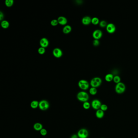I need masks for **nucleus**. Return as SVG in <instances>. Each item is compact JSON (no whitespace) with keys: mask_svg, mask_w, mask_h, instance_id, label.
I'll use <instances>...</instances> for the list:
<instances>
[{"mask_svg":"<svg viewBox=\"0 0 138 138\" xmlns=\"http://www.w3.org/2000/svg\"><path fill=\"white\" fill-rule=\"evenodd\" d=\"M96 115L97 118L99 119L102 118L104 115V113L103 111H102L101 109H98L97 111H96Z\"/></svg>","mask_w":138,"mask_h":138,"instance_id":"2eb2a0df","label":"nucleus"},{"mask_svg":"<svg viewBox=\"0 0 138 138\" xmlns=\"http://www.w3.org/2000/svg\"><path fill=\"white\" fill-rule=\"evenodd\" d=\"M102 83V80L101 78L95 77L92 79L90 81V85L92 87L97 88L100 86Z\"/></svg>","mask_w":138,"mask_h":138,"instance_id":"f03ea898","label":"nucleus"},{"mask_svg":"<svg viewBox=\"0 0 138 138\" xmlns=\"http://www.w3.org/2000/svg\"><path fill=\"white\" fill-rule=\"evenodd\" d=\"M83 106L84 109H89L90 107V105L89 103V102H88L87 101V102H84Z\"/></svg>","mask_w":138,"mask_h":138,"instance_id":"393cba45","label":"nucleus"},{"mask_svg":"<svg viewBox=\"0 0 138 138\" xmlns=\"http://www.w3.org/2000/svg\"><path fill=\"white\" fill-rule=\"evenodd\" d=\"M91 21L92 19L89 16H85L82 19V23L85 25L89 24L91 23Z\"/></svg>","mask_w":138,"mask_h":138,"instance_id":"f8f14e48","label":"nucleus"},{"mask_svg":"<svg viewBox=\"0 0 138 138\" xmlns=\"http://www.w3.org/2000/svg\"><path fill=\"white\" fill-rule=\"evenodd\" d=\"M101 101L95 99L92 101V106L93 109L95 110H98L101 108Z\"/></svg>","mask_w":138,"mask_h":138,"instance_id":"1a4fd4ad","label":"nucleus"},{"mask_svg":"<svg viewBox=\"0 0 138 138\" xmlns=\"http://www.w3.org/2000/svg\"><path fill=\"white\" fill-rule=\"evenodd\" d=\"M33 128L36 131H40L43 128V126L42 124L40 123H36L34 124Z\"/></svg>","mask_w":138,"mask_h":138,"instance_id":"4468645a","label":"nucleus"},{"mask_svg":"<svg viewBox=\"0 0 138 138\" xmlns=\"http://www.w3.org/2000/svg\"></svg>","mask_w":138,"mask_h":138,"instance_id":"473e14b6","label":"nucleus"},{"mask_svg":"<svg viewBox=\"0 0 138 138\" xmlns=\"http://www.w3.org/2000/svg\"><path fill=\"white\" fill-rule=\"evenodd\" d=\"M114 76L112 74H107L105 76V80L107 82H111L113 80Z\"/></svg>","mask_w":138,"mask_h":138,"instance_id":"f3484780","label":"nucleus"},{"mask_svg":"<svg viewBox=\"0 0 138 138\" xmlns=\"http://www.w3.org/2000/svg\"><path fill=\"white\" fill-rule=\"evenodd\" d=\"M38 52L39 54H43L45 52V48L41 47L40 48H39Z\"/></svg>","mask_w":138,"mask_h":138,"instance_id":"a878e982","label":"nucleus"},{"mask_svg":"<svg viewBox=\"0 0 138 138\" xmlns=\"http://www.w3.org/2000/svg\"><path fill=\"white\" fill-rule=\"evenodd\" d=\"M89 92L91 95H94L96 94L97 92V90L96 88L92 87L89 89Z\"/></svg>","mask_w":138,"mask_h":138,"instance_id":"4be33fe9","label":"nucleus"},{"mask_svg":"<svg viewBox=\"0 0 138 138\" xmlns=\"http://www.w3.org/2000/svg\"><path fill=\"white\" fill-rule=\"evenodd\" d=\"M107 109H108V107L107 106V105H106L105 104H102L101 106V109L103 111H106Z\"/></svg>","mask_w":138,"mask_h":138,"instance_id":"c85d7f7f","label":"nucleus"},{"mask_svg":"<svg viewBox=\"0 0 138 138\" xmlns=\"http://www.w3.org/2000/svg\"><path fill=\"white\" fill-rule=\"evenodd\" d=\"M39 102L37 101H33L30 103V106L32 109H35L39 107Z\"/></svg>","mask_w":138,"mask_h":138,"instance_id":"a211bd4d","label":"nucleus"},{"mask_svg":"<svg viewBox=\"0 0 138 138\" xmlns=\"http://www.w3.org/2000/svg\"><path fill=\"white\" fill-rule=\"evenodd\" d=\"M79 137L78 136L77 134H74L73 135H72L71 137V138H78Z\"/></svg>","mask_w":138,"mask_h":138,"instance_id":"2f4dec72","label":"nucleus"},{"mask_svg":"<svg viewBox=\"0 0 138 138\" xmlns=\"http://www.w3.org/2000/svg\"><path fill=\"white\" fill-rule=\"evenodd\" d=\"M40 132L41 134L43 136H45L47 134V131L44 128H43L40 131Z\"/></svg>","mask_w":138,"mask_h":138,"instance_id":"bb28decb","label":"nucleus"},{"mask_svg":"<svg viewBox=\"0 0 138 138\" xmlns=\"http://www.w3.org/2000/svg\"><path fill=\"white\" fill-rule=\"evenodd\" d=\"M78 84L79 88L84 90H85L88 89L89 87V83L87 81L84 80V79H82L79 81Z\"/></svg>","mask_w":138,"mask_h":138,"instance_id":"39448f33","label":"nucleus"},{"mask_svg":"<svg viewBox=\"0 0 138 138\" xmlns=\"http://www.w3.org/2000/svg\"><path fill=\"white\" fill-rule=\"evenodd\" d=\"M91 23L93 25H97L99 24L100 21L99 19L98 18V17H93L92 19V21Z\"/></svg>","mask_w":138,"mask_h":138,"instance_id":"aec40b11","label":"nucleus"},{"mask_svg":"<svg viewBox=\"0 0 138 138\" xmlns=\"http://www.w3.org/2000/svg\"><path fill=\"white\" fill-rule=\"evenodd\" d=\"M72 28L70 25H66L63 28V32L65 34H68L71 32Z\"/></svg>","mask_w":138,"mask_h":138,"instance_id":"dca6fc26","label":"nucleus"},{"mask_svg":"<svg viewBox=\"0 0 138 138\" xmlns=\"http://www.w3.org/2000/svg\"><path fill=\"white\" fill-rule=\"evenodd\" d=\"M49 107V104L48 101L43 100L39 102V107L42 111H45L48 109Z\"/></svg>","mask_w":138,"mask_h":138,"instance_id":"20e7f679","label":"nucleus"},{"mask_svg":"<svg viewBox=\"0 0 138 138\" xmlns=\"http://www.w3.org/2000/svg\"><path fill=\"white\" fill-rule=\"evenodd\" d=\"M14 1L13 0H6L5 1V4L7 7H11L13 4Z\"/></svg>","mask_w":138,"mask_h":138,"instance_id":"412c9836","label":"nucleus"},{"mask_svg":"<svg viewBox=\"0 0 138 138\" xmlns=\"http://www.w3.org/2000/svg\"><path fill=\"white\" fill-rule=\"evenodd\" d=\"M114 82L116 84H118L121 81V78L118 75H116L114 77V79H113Z\"/></svg>","mask_w":138,"mask_h":138,"instance_id":"5701e85b","label":"nucleus"},{"mask_svg":"<svg viewBox=\"0 0 138 138\" xmlns=\"http://www.w3.org/2000/svg\"><path fill=\"white\" fill-rule=\"evenodd\" d=\"M53 56L57 58H59L62 56V52L59 48H56L53 51Z\"/></svg>","mask_w":138,"mask_h":138,"instance_id":"9d476101","label":"nucleus"},{"mask_svg":"<svg viewBox=\"0 0 138 138\" xmlns=\"http://www.w3.org/2000/svg\"><path fill=\"white\" fill-rule=\"evenodd\" d=\"M102 32L99 29L94 30L92 34V36L94 39L99 40L102 37Z\"/></svg>","mask_w":138,"mask_h":138,"instance_id":"0eeeda50","label":"nucleus"},{"mask_svg":"<svg viewBox=\"0 0 138 138\" xmlns=\"http://www.w3.org/2000/svg\"><path fill=\"white\" fill-rule=\"evenodd\" d=\"M58 24V20H55V19L53 20L51 22V24L52 25V26H57Z\"/></svg>","mask_w":138,"mask_h":138,"instance_id":"cd10ccee","label":"nucleus"},{"mask_svg":"<svg viewBox=\"0 0 138 138\" xmlns=\"http://www.w3.org/2000/svg\"><path fill=\"white\" fill-rule=\"evenodd\" d=\"M93 44L94 46H98L100 44V42L99 40L94 39L93 42Z\"/></svg>","mask_w":138,"mask_h":138,"instance_id":"c756f323","label":"nucleus"},{"mask_svg":"<svg viewBox=\"0 0 138 138\" xmlns=\"http://www.w3.org/2000/svg\"><path fill=\"white\" fill-rule=\"evenodd\" d=\"M49 41L46 38H43L40 41V44L41 46L43 48H46L49 45Z\"/></svg>","mask_w":138,"mask_h":138,"instance_id":"9b49d317","label":"nucleus"},{"mask_svg":"<svg viewBox=\"0 0 138 138\" xmlns=\"http://www.w3.org/2000/svg\"><path fill=\"white\" fill-rule=\"evenodd\" d=\"M108 24H107V22L105 20H102L100 22L99 25L101 28L106 27V26Z\"/></svg>","mask_w":138,"mask_h":138,"instance_id":"b1692460","label":"nucleus"},{"mask_svg":"<svg viewBox=\"0 0 138 138\" xmlns=\"http://www.w3.org/2000/svg\"><path fill=\"white\" fill-rule=\"evenodd\" d=\"M77 135L79 138H87L88 136V132L86 129L82 128L78 132Z\"/></svg>","mask_w":138,"mask_h":138,"instance_id":"423d86ee","label":"nucleus"},{"mask_svg":"<svg viewBox=\"0 0 138 138\" xmlns=\"http://www.w3.org/2000/svg\"><path fill=\"white\" fill-rule=\"evenodd\" d=\"M77 97L79 101L84 102H87L89 98L88 93L84 91H81L79 92Z\"/></svg>","mask_w":138,"mask_h":138,"instance_id":"f257e3e1","label":"nucleus"},{"mask_svg":"<svg viewBox=\"0 0 138 138\" xmlns=\"http://www.w3.org/2000/svg\"><path fill=\"white\" fill-rule=\"evenodd\" d=\"M106 30L108 33L110 34L114 33L116 30L115 25L113 23H109L106 26Z\"/></svg>","mask_w":138,"mask_h":138,"instance_id":"6e6552de","label":"nucleus"},{"mask_svg":"<svg viewBox=\"0 0 138 138\" xmlns=\"http://www.w3.org/2000/svg\"><path fill=\"white\" fill-rule=\"evenodd\" d=\"M4 18V14L2 12H0V20L1 21Z\"/></svg>","mask_w":138,"mask_h":138,"instance_id":"7c9ffc66","label":"nucleus"},{"mask_svg":"<svg viewBox=\"0 0 138 138\" xmlns=\"http://www.w3.org/2000/svg\"><path fill=\"white\" fill-rule=\"evenodd\" d=\"M57 20L59 24L62 25L66 24V23L67 22V20L66 17L64 16H60L58 17Z\"/></svg>","mask_w":138,"mask_h":138,"instance_id":"ddd939ff","label":"nucleus"},{"mask_svg":"<svg viewBox=\"0 0 138 138\" xmlns=\"http://www.w3.org/2000/svg\"><path fill=\"white\" fill-rule=\"evenodd\" d=\"M1 26L3 28H7L9 27V24L7 20H3L1 23Z\"/></svg>","mask_w":138,"mask_h":138,"instance_id":"6ab92c4d","label":"nucleus"},{"mask_svg":"<svg viewBox=\"0 0 138 138\" xmlns=\"http://www.w3.org/2000/svg\"><path fill=\"white\" fill-rule=\"evenodd\" d=\"M126 89L125 85L122 82L117 84L115 87V92L121 94L124 93Z\"/></svg>","mask_w":138,"mask_h":138,"instance_id":"7ed1b4c3","label":"nucleus"}]
</instances>
